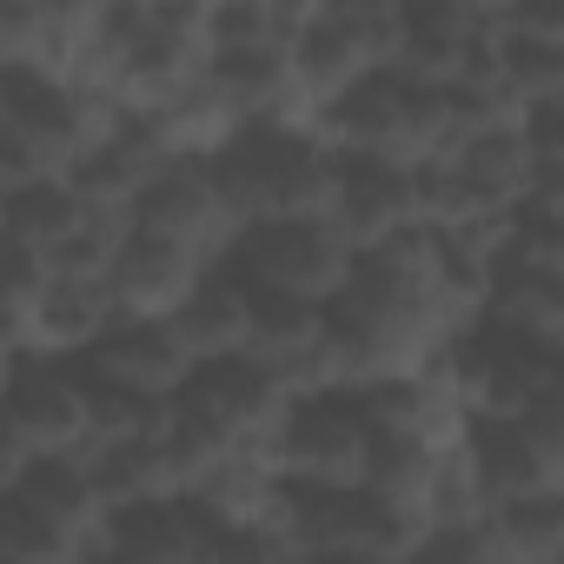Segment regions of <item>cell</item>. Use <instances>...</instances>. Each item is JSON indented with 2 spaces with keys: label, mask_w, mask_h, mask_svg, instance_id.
<instances>
[{
  "label": "cell",
  "mask_w": 564,
  "mask_h": 564,
  "mask_svg": "<svg viewBox=\"0 0 564 564\" xmlns=\"http://www.w3.org/2000/svg\"><path fill=\"white\" fill-rule=\"evenodd\" d=\"M80 564H120V557H113V551H107V544H100V538H94V544H87V551H80Z\"/></svg>",
  "instance_id": "83f0119b"
},
{
  "label": "cell",
  "mask_w": 564,
  "mask_h": 564,
  "mask_svg": "<svg viewBox=\"0 0 564 564\" xmlns=\"http://www.w3.org/2000/svg\"><path fill=\"white\" fill-rule=\"evenodd\" d=\"M173 333L180 346L199 359H226V352H246V279L232 265H206L199 286L186 293V306L173 313Z\"/></svg>",
  "instance_id": "e0dca14e"
},
{
  "label": "cell",
  "mask_w": 564,
  "mask_h": 564,
  "mask_svg": "<svg viewBox=\"0 0 564 564\" xmlns=\"http://www.w3.org/2000/svg\"><path fill=\"white\" fill-rule=\"evenodd\" d=\"M0 412L14 419V432L28 438L34 458L87 452V372H80V359L21 352L8 392H0Z\"/></svg>",
  "instance_id": "ba28073f"
},
{
  "label": "cell",
  "mask_w": 564,
  "mask_h": 564,
  "mask_svg": "<svg viewBox=\"0 0 564 564\" xmlns=\"http://www.w3.org/2000/svg\"><path fill=\"white\" fill-rule=\"evenodd\" d=\"M465 458L491 491V505L564 491V399H544L518 419H471Z\"/></svg>",
  "instance_id": "8992f818"
},
{
  "label": "cell",
  "mask_w": 564,
  "mask_h": 564,
  "mask_svg": "<svg viewBox=\"0 0 564 564\" xmlns=\"http://www.w3.org/2000/svg\"><path fill=\"white\" fill-rule=\"evenodd\" d=\"M265 465L279 471V485H319V491H346L366 485V458H372V425L359 392L326 386V392H293L286 412L265 432Z\"/></svg>",
  "instance_id": "7a4b0ae2"
},
{
  "label": "cell",
  "mask_w": 564,
  "mask_h": 564,
  "mask_svg": "<svg viewBox=\"0 0 564 564\" xmlns=\"http://www.w3.org/2000/svg\"><path fill=\"white\" fill-rule=\"evenodd\" d=\"M392 47H399V0H306V14L286 41L313 113L352 80L392 67Z\"/></svg>",
  "instance_id": "3957f363"
},
{
  "label": "cell",
  "mask_w": 564,
  "mask_h": 564,
  "mask_svg": "<svg viewBox=\"0 0 564 564\" xmlns=\"http://www.w3.org/2000/svg\"><path fill=\"white\" fill-rule=\"evenodd\" d=\"M34 465V452H28V438L14 432V419L0 412V498H8L14 485H21V471Z\"/></svg>",
  "instance_id": "484cf974"
},
{
  "label": "cell",
  "mask_w": 564,
  "mask_h": 564,
  "mask_svg": "<svg viewBox=\"0 0 564 564\" xmlns=\"http://www.w3.org/2000/svg\"><path fill=\"white\" fill-rule=\"evenodd\" d=\"M478 319L538 346H564V272H491Z\"/></svg>",
  "instance_id": "ffe728a7"
},
{
  "label": "cell",
  "mask_w": 564,
  "mask_h": 564,
  "mask_svg": "<svg viewBox=\"0 0 564 564\" xmlns=\"http://www.w3.org/2000/svg\"><path fill=\"white\" fill-rule=\"evenodd\" d=\"M206 524H272L279 531V505H286V485L265 465V452H219L186 491H180Z\"/></svg>",
  "instance_id": "9a60e30c"
},
{
  "label": "cell",
  "mask_w": 564,
  "mask_h": 564,
  "mask_svg": "<svg viewBox=\"0 0 564 564\" xmlns=\"http://www.w3.org/2000/svg\"><path fill=\"white\" fill-rule=\"evenodd\" d=\"M80 551H87V538L41 518L21 491L0 498V564H80Z\"/></svg>",
  "instance_id": "603a6c76"
},
{
  "label": "cell",
  "mask_w": 564,
  "mask_h": 564,
  "mask_svg": "<svg viewBox=\"0 0 564 564\" xmlns=\"http://www.w3.org/2000/svg\"><path fill=\"white\" fill-rule=\"evenodd\" d=\"M166 405L206 445H219V452H259L265 432H272V419L286 412V386H279L259 359L226 352V359H199Z\"/></svg>",
  "instance_id": "5b68a950"
},
{
  "label": "cell",
  "mask_w": 564,
  "mask_h": 564,
  "mask_svg": "<svg viewBox=\"0 0 564 564\" xmlns=\"http://www.w3.org/2000/svg\"><path fill=\"white\" fill-rule=\"evenodd\" d=\"M405 564H518V557L498 544L491 524H471V531H425Z\"/></svg>",
  "instance_id": "d4e9b609"
},
{
  "label": "cell",
  "mask_w": 564,
  "mask_h": 564,
  "mask_svg": "<svg viewBox=\"0 0 564 564\" xmlns=\"http://www.w3.org/2000/svg\"><path fill=\"white\" fill-rule=\"evenodd\" d=\"M199 564H293V551L272 524H206Z\"/></svg>",
  "instance_id": "cb8c5ba5"
},
{
  "label": "cell",
  "mask_w": 564,
  "mask_h": 564,
  "mask_svg": "<svg viewBox=\"0 0 564 564\" xmlns=\"http://www.w3.org/2000/svg\"><path fill=\"white\" fill-rule=\"evenodd\" d=\"M41 518H54L61 531H74V538H100V518H107V505H100V485H94V471H87V452H67V458H34L28 471H21V485H14Z\"/></svg>",
  "instance_id": "d6986e66"
},
{
  "label": "cell",
  "mask_w": 564,
  "mask_h": 564,
  "mask_svg": "<svg viewBox=\"0 0 564 564\" xmlns=\"http://www.w3.org/2000/svg\"><path fill=\"white\" fill-rule=\"evenodd\" d=\"M491 518V491L478 485L465 445L458 452H438L432 471H425V491H419V524L425 531H471Z\"/></svg>",
  "instance_id": "44dd1931"
},
{
  "label": "cell",
  "mask_w": 564,
  "mask_h": 564,
  "mask_svg": "<svg viewBox=\"0 0 564 564\" xmlns=\"http://www.w3.org/2000/svg\"><path fill=\"white\" fill-rule=\"evenodd\" d=\"M206 166H213L232 232L259 219H326L333 213L339 153L313 127H239Z\"/></svg>",
  "instance_id": "6da1fadb"
},
{
  "label": "cell",
  "mask_w": 564,
  "mask_h": 564,
  "mask_svg": "<svg viewBox=\"0 0 564 564\" xmlns=\"http://www.w3.org/2000/svg\"><path fill=\"white\" fill-rule=\"evenodd\" d=\"M199 272H206V259H193L166 239H147V232H120L113 265H107L113 313L120 319H173L186 306V293L199 286Z\"/></svg>",
  "instance_id": "4fadbf2b"
},
{
  "label": "cell",
  "mask_w": 564,
  "mask_h": 564,
  "mask_svg": "<svg viewBox=\"0 0 564 564\" xmlns=\"http://www.w3.org/2000/svg\"><path fill=\"white\" fill-rule=\"evenodd\" d=\"M113 319L120 313H113L107 279H54L47 272V293L34 300V319H28V352H41V359H87Z\"/></svg>",
  "instance_id": "2e32d148"
},
{
  "label": "cell",
  "mask_w": 564,
  "mask_h": 564,
  "mask_svg": "<svg viewBox=\"0 0 564 564\" xmlns=\"http://www.w3.org/2000/svg\"><path fill=\"white\" fill-rule=\"evenodd\" d=\"M127 232H147V239H166L206 265L226 259L232 246V219L219 206V186H213V166L206 160H166L127 206Z\"/></svg>",
  "instance_id": "52a82bcc"
},
{
  "label": "cell",
  "mask_w": 564,
  "mask_h": 564,
  "mask_svg": "<svg viewBox=\"0 0 564 564\" xmlns=\"http://www.w3.org/2000/svg\"><path fill=\"white\" fill-rule=\"evenodd\" d=\"M14 366H21V346H8V339H0V392H8V379H14Z\"/></svg>",
  "instance_id": "4316f807"
},
{
  "label": "cell",
  "mask_w": 564,
  "mask_h": 564,
  "mask_svg": "<svg viewBox=\"0 0 564 564\" xmlns=\"http://www.w3.org/2000/svg\"><path fill=\"white\" fill-rule=\"evenodd\" d=\"M80 226H87V199L74 193V180H34L0 193V239H14L41 259H54Z\"/></svg>",
  "instance_id": "ac0fdd59"
},
{
  "label": "cell",
  "mask_w": 564,
  "mask_h": 564,
  "mask_svg": "<svg viewBox=\"0 0 564 564\" xmlns=\"http://www.w3.org/2000/svg\"><path fill=\"white\" fill-rule=\"evenodd\" d=\"M293 564H313V557H293Z\"/></svg>",
  "instance_id": "f1b7e54d"
},
{
  "label": "cell",
  "mask_w": 564,
  "mask_h": 564,
  "mask_svg": "<svg viewBox=\"0 0 564 564\" xmlns=\"http://www.w3.org/2000/svg\"><path fill=\"white\" fill-rule=\"evenodd\" d=\"M359 405H366V425L379 438H399V445H419V452H458L465 432H471L465 399L432 366L379 379V386H359Z\"/></svg>",
  "instance_id": "30bf717a"
},
{
  "label": "cell",
  "mask_w": 564,
  "mask_h": 564,
  "mask_svg": "<svg viewBox=\"0 0 564 564\" xmlns=\"http://www.w3.org/2000/svg\"><path fill=\"white\" fill-rule=\"evenodd\" d=\"M219 265H232L246 286L326 306L346 286V272H352V246L339 239L333 219H259V226L232 232Z\"/></svg>",
  "instance_id": "277c9868"
},
{
  "label": "cell",
  "mask_w": 564,
  "mask_h": 564,
  "mask_svg": "<svg viewBox=\"0 0 564 564\" xmlns=\"http://www.w3.org/2000/svg\"><path fill=\"white\" fill-rule=\"evenodd\" d=\"M485 34H491V8H478V0H399L392 67L419 87H445L471 67Z\"/></svg>",
  "instance_id": "9c48e42d"
},
{
  "label": "cell",
  "mask_w": 564,
  "mask_h": 564,
  "mask_svg": "<svg viewBox=\"0 0 564 564\" xmlns=\"http://www.w3.org/2000/svg\"><path fill=\"white\" fill-rule=\"evenodd\" d=\"M100 544L120 564H199L206 544V518L186 498H147V505H120L100 518Z\"/></svg>",
  "instance_id": "5bb4252c"
},
{
  "label": "cell",
  "mask_w": 564,
  "mask_h": 564,
  "mask_svg": "<svg viewBox=\"0 0 564 564\" xmlns=\"http://www.w3.org/2000/svg\"><path fill=\"white\" fill-rule=\"evenodd\" d=\"M80 372L100 379V386H120V392H133V399H160V405H166V399L186 386L193 352L180 346L173 319H113V326L100 333V346L80 359Z\"/></svg>",
  "instance_id": "7c38bea8"
},
{
  "label": "cell",
  "mask_w": 564,
  "mask_h": 564,
  "mask_svg": "<svg viewBox=\"0 0 564 564\" xmlns=\"http://www.w3.org/2000/svg\"><path fill=\"white\" fill-rule=\"evenodd\" d=\"M339 239L352 252L366 246H386L399 232L419 226V173L412 166H392V160H339V180H333V213Z\"/></svg>",
  "instance_id": "8fae6325"
},
{
  "label": "cell",
  "mask_w": 564,
  "mask_h": 564,
  "mask_svg": "<svg viewBox=\"0 0 564 564\" xmlns=\"http://www.w3.org/2000/svg\"><path fill=\"white\" fill-rule=\"evenodd\" d=\"M498 531V544L518 564H557L564 557V491H538V498H505L485 518Z\"/></svg>",
  "instance_id": "7402d4cb"
}]
</instances>
